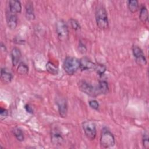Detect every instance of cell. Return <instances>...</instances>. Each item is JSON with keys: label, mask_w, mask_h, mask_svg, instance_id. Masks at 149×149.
Returning a JSON list of instances; mask_svg holds the SVG:
<instances>
[{"label": "cell", "mask_w": 149, "mask_h": 149, "mask_svg": "<svg viewBox=\"0 0 149 149\" xmlns=\"http://www.w3.org/2000/svg\"><path fill=\"white\" fill-rule=\"evenodd\" d=\"M127 6L129 10L132 13H134L139 9V2L137 0H129L127 1Z\"/></svg>", "instance_id": "cell-18"}, {"label": "cell", "mask_w": 149, "mask_h": 149, "mask_svg": "<svg viewBox=\"0 0 149 149\" xmlns=\"http://www.w3.org/2000/svg\"><path fill=\"white\" fill-rule=\"evenodd\" d=\"M133 54L136 59L137 63L141 66H145L147 64V59L142 49L137 45L132 47Z\"/></svg>", "instance_id": "cell-7"}, {"label": "cell", "mask_w": 149, "mask_h": 149, "mask_svg": "<svg viewBox=\"0 0 149 149\" xmlns=\"http://www.w3.org/2000/svg\"><path fill=\"white\" fill-rule=\"evenodd\" d=\"M33 3L31 1H28L25 6L26 9V17L27 20H31L35 19V15L34 11V7Z\"/></svg>", "instance_id": "cell-13"}, {"label": "cell", "mask_w": 149, "mask_h": 149, "mask_svg": "<svg viewBox=\"0 0 149 149\" xmlns=\"http://www.w3.org/2000/svg\"><path fill=\"white\" fill-rule=\"evenodd\" d=\"M46 69L47 70L52 74L55 75L57 74L58 73V68L52 62H48L46 65Z\"/></svg>", "instance_id": "cell-20"}, {"label": "cell", "mask_w": 149, "mask_h": 149, "mask_svg": "<svg viewBox=\"0 0 149 149\" xmlns=\"http://www.w3.org/2000/svg\"><path fill=\"white\" fill-rule=\"evenodd\" d=\"M100 142L101 146L105 148H111L115 144V140L113 134L106 129H104L102 131Z\"/></svg>", "instance_id": "cell-3"}, {"label": "cell", "mask_w": 149, "mask_h": 149, "mask_svg": "<svg viewBox=\"0 0 149 149\" xmlns=\"http://www.w3.org/2000/svg\"><path fill=\"white\" fill-rule=\"evenodd\" d=\"M6 22L8 26L10 29H15L17 25V16L16 13L8 10L6 12Z\"/></svg>", "instance_id": "cell-9"}, {"label": "cell", "mask_w": 149, "mask_h": 149, "mask_svg": "<svg viewBox=\"0 0 149 149\" xmlns=\"http://www.w3.org/2000/svg\"><path fill=\"white\" fill-rule=\"evenodd\" d=\"M94 70L100 76H102L106 71V67L102 64H96Z\"/></svg>", "instance_id": "cell-22"}, {"label": "cell", "mask_w": 149, "mask_h": 149, "mask_svg": "<svg viewBox=\"0 0 149 149\" xmlns=\"http://www.w3.org/2000/svg\"><path fill=\"white\" fill-rule=\"evenodd\" d=\"M82 128L86 137L93 140L96 137L97 129L95 123L92 120H86L82 123Z\"/></svg>", "instance_id": "cell-4"}, {"label": "cell", "mask_w": 149, "mask_h": 149, "mask_svg": "<svg viewBox=\"0 0 149 149\" xmlns=\"http://www.w3.org/2000/svg\"><path fill=\"white\" fill-rule=\"evenodd\" d=\"M13 133L16 137V139L19 141H23L24 140V134L22 130L19 127H15L13 130Z\"/></svg>", "instance_id": "cell-21"}, {"label": "cell", "mask_w": 149, "mask_h": 149, "mask_svg": "<svg viewBox=\"0 0 149 149\" xmlns=\"http://www.w3.org/2000/svg\"><path fill=\"white\" fill-rule=\"evenodd\" d=\"M88 104H89L90 107L94 110H98V108H99V106H100L99 103L97 101H96L95 100H90L88 102Z\"/></svg>", "instance_id": "cell-25"}, {"label": "cell", "mask_w": 149, "mask_h": 149, "mask_svg": "<svg viewBox=\"0 0 149 149\" xmlns=\"http://www.w3.org/2000/svg\"><path fill=\"white\" fill-rule=\"evenodd\" d=\"M142 142L143 147L146 149H148L149 148V141H148V136L147 132H145L143 134V139H142Z\"/></svg>", "instance_id": "cell-24"}, {"label": "cell", "mask_w": 149, "mask_h": 149, "mask_svg": "<svg viewBox=\"0 0 149 149\" xmlns=\"http://www.w3.org/2000/svg\"><path fill=\"white\" fill-rule=\"evenodd\" d=\"M97 26L101 30L106 29L108 27V18L107 10L104 6L97 7L95 13Z\"/></svg>", "instance_id": "cell-1"}, {"label": "cell", "mask_w": 149, "mask_h": 149, "mask_svg": "<svg viewBox=\"0 0 149 149\" xmlns=\"http://www.w3.org/2000/svg\"><path fill=\"white\" fill-rule=\"evenodd\" d=\"M25 109H26V110L27 112H29V113H32L33 112V110L32 108L28 104L25 105Z\"/></svg>", "instance_id": "cell-28"}, {"label": "cell", "mask_w": 149, "mask_h": 149, "mask_svg": "<svg viewBox=\"0 0 149 149\" xmlns=\"http://www.w3.org/2000/svg\"><path fill=\"white\" fill-rule=\"evenodd\" d=\"M29 72V67L24 63H20L17 68V72L21 75L26 74Z\"/></svg>", "instance_id": "cell-19"}, {"label": "cell", "mask_w": 149, "mask_h": 149, "mask_svg": "<svg viewBox=\"0 0 149 149\" xmlns=\"http://www.w3.org/2000/svg\"><path fill=\"white\" fill-rule=\"evenodd\" d=\"M56 104L60 116L62 118L66 117L68 112V105L66 100L64 98H59L56 101Z\"/></svg>", "instance_id": "cell-10"}, {"label": "cell", "mask_w": 149, "mask_h": 149, "mask_svg": "<svg viewBox=\"0 0 149 149\" xmlns=\"http://www.w3.org/2000/svg\"><path fill=\"white\" fill-rule=\"evenodd\" d=\"M65 72L69 75H72L80 69V60L72 56H67L63 62Z\"/></svg>", "instance_id": "cell-2"}, {"label": "cell", "mask_w": 149, "mask_h": 149, "mask_svg": "<svg viewBox=\"0 0 149 149\" xmlns=\"http://www.w3.org/2000/svg\"><path fill=\"white\" fill-rule=\"evenodd\" d=\"M8 111L5 108H3L1 107L0 109V116L1 119L5 118L8 116Z\"/></svg>", "instance_id": "cell-26"}, {"label": "cell", "mask_w": 149, "mask_h": 149, "mask_svg": "<svg viewBox=\"0 0 149 149\" xmlns=\"http://www.w3.org/2000/svg\"><path fill=\"white\" fill-rule=\"evenodd\" d=\"M139 19L143 23H145L148 20V10L145 5H143L140 8Z\"/></svg>", "instance_id": "cell-17"}, {"label": "cell", "mask_w": 149, "mask_h": 149, "mask_svg": "<svg viewBox=\"0 0 149 149\" xmlns=\"http://www.w3.org/2000/svg\"><path fill=\"white\" fill-rule=\"evenodd\" d=\"M95 65L96 64L86 57L83 58L80 60V69L82 71L94 70Z\"/></svg>", "instance_id": "cell-8"}, {"label": "cell", "mask_w": 149, "mask_h": 149, "mask_svg": "<svg viewBox=\"0 0 149 149\" xmlns=\"http://www.w3.org/2000/svg\"><path fill=\"white\" fill-rule=\"evenodd\" d=\"M12 73L6 68H2L1 70V79L5 84H8L12 80Z\"/></svg>", "instance_id": "cell-15"}, {"label": "cell", "mask_w": 149, "mask_h": 149, "mask_svg": "<svg viewBox=\"0 0 149 149\" xmlns=\"http://www.w3.org/2000/svg\"><path fill=\"white\" fill-rule=\"evenodd\" d=\"M9 10L15 13H20L22 11V4L18 0H10L9 1Z\"/></svg>", "instance_id": "cell-12"}, {"label": "cell", "mask_w": 149, "mask_h": 149, "mask_svg": "<svg viewBox=\"0 0 149 149\" xmlns=\"http://www.w3.org/2000/svg\"><path fill=\"white\" fill-rule=\"evenodd\" d=\"M21 52L20 49L17 48H13L11 51V58H12V63L13 66H16L20 58H21Z\"/></svg>", "instance_id": "cell-14"}, {"label": "cell", "mask_w": 149, "mask_h": 149, "mask_svg": "<svg viewBox=\"0 0 149 149\" xmlns=\"http://www.w3.org/2000/svg\"><path fill=\"white\" fill-rule=\"evenodd\" d=\"M56 31L60 41H66L69 38L68 27L66 23L63 20H59L56 22Z\"/></svg>", "instance_id": "cell-5"}, {"label": "cell", "mask_w": 149, "mask_h": 149, "mask_svg": "<svg viewBox=\"0 0 149 149\" xmlns=\"http://www.w3.org/2000/svg\"><path fill=\"white\" fill-rule=\"evenodd\" d=\"M78 86L80 91L90 96L96 97L100 95L97 87H94L86 81H79Z\"/></svg>", "instance_id": "cell-6"}, {"label": "cell", "mask_w": 149, "mask_h": 149, "mask_svg": "<svg viewBox=\"0 0 149 149\" xmlns=\"http://www.w3.org/2000/svg\"><path fill=\"white\" fill-rule=\"evenodd\" d=\"M97 87L100 94H105L108 93L109 87L107 81L104 80H100Z\"/></svg>", "instance_id": "cell-16"}, {"label": "cell", "mask_w": 149, "mask_h": 149, "mask_svg": "<svg viewBox=\"0 0 149 149\" xmlns=\"http://www.w3.org/2000/svg\"><path fill=\"white\" fill-rule=\"evenodd\" d=\"M79 49L82 53H84L87 51V49H86V47L85 45L83 43H82L81 41H80V42L79 44Z\"/></svg>", "instance_id": "cell-27"}, {"label": "cell", "mask_w": 149, "mask_h": 149, "mask_svg": "<svg viewBox=\"0 0 149 149\" xmlns=\"http://www.w3.org/2000/svg\"><path fill=\"white\" fill-rule=\"evenodd\" d=\"M69 24L72 27V29H73V30L77 31V30H80L81 29L80 25L79 24V23L75 19H70L69 20Z\"/></svg>", "instance_id": "cell-23"}, {"label": "cell", "mask_w": 149, "mask_h": 149, "mask_svg": "<svg viewBox=\"0 0 149 149\" xmlns=\"http://www.w3.org/2000/svg\"><path fill=\"white\" fill-rule=\"evenodd\" d=\"M51 141L55 146H61L63 143V138L57 130H53L51 133Z\"/></svg>", "instance_id": "cell-11"}]
</instances>
